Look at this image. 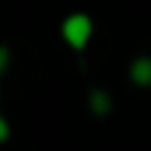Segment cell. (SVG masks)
<instances>
[{
	"mask_svg": "<svg viewBox=\"0 0 151 151\" xmlns=\"http://www.w3.org/2000/svg\"><path fill=\"white\" fill-rule=\"evenodd\" d=\"M88 109H90L96 117H106V114L114 109V101H111V96H109L106 90L93 88V90L88 93Z\"/></svg>",
	"mask_w": 151,
	"mask_h": 151,
	"instance_id": "3",
	"label": "cell"
},
{
	"mask_svg": "<svg viewBox=\"0 0 151 151\" xmlns=\"http://www.w3.org/2000/svg\"><path fill=\"white\" fill-rule=\"evenodd\" d=\"M127 77L138 88H151V56H135L127 66Z\"/></svg>",
	"mask_w": 151,
	"mask_h": 151,
	"instance_id": "2",
	"label": "cell"
},
{
	"mask_svg": "<svg viewBox=\"0 0 151 151\" xmlns=\"http://www.w3.org/2000/svg\"><path fill=\"white\" fill-rule=\"evenodd\" d=\"M8 138H11V122L0 114V143H5Z\"/></svg>",
	"mask_w": 151,
	"mask_h": 151,
	"instance_id": "5",
	"label": "cell"
},
{
	"mask_svg": "<svg viewBox=\"0 0 151 151\" xmlns=\"http://www.w3.org/2000/svg\"><path fill=\"white\" fill-rule=\"evenodd\" d=\"M61 37L72 50H85L93 37V19L82 11H72L61 19Z\"/></svg>",
	"mask_w": 151,
	"mask_h": 151,
	"instance_id": "1",
	"label": "cell"
},
{
	"mask_svg": "<svg viewBox=\"0 0 151 151\" xmlns=\"http://www.w3.org/2000/svg\"><path fill=\"white\" fill-rule=\"evenodd\" d=\"M11 58H13V56H11V48L0 42V77L11 69Z\"/></svg>",
	"mask_w": 151,
	"mask_h": 151,
	"instance_id": "4",
	"label": "cell"
}]
</instances>
